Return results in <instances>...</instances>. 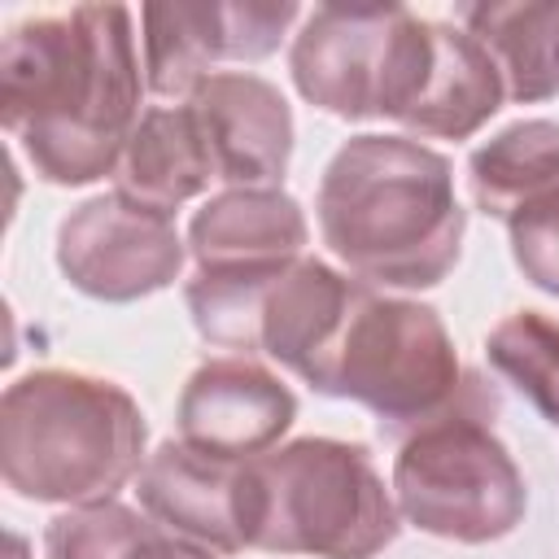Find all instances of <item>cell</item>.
I'll return each mask as SVG.
<instances>
[{"label":"cell","instance_id":"7a4b0ae2","mask_svg":"<svg viewBox=\"0 0 559 559\" xmlns=\"http://www.w3.org/2000/svg\"><path fill=\"white\" fill-rule=\"evenodd\" d=\"M463 205L450 162L402 135H358L319 183L323 245L362 280L432 288L459 262Z\"/></svg>","mask_w":559,"mask_h":559},{"label":"cell","instance_id":"ac0fdd59","mask_svg":"<svg viewBox=\"0 0 559 559\" xmlns=\"http://www.w3.org/2000/svg\"><path fill=\"white\" fill-rule=\"evenodd\" d=\"M559 192V122H515L472 153V197L493 218H515Z\"/></svg>","mask_w":559,"mask_h":559},{"label":"cell","instance_id":"277c9868","mask_svg":"<svg viewBox=\"0 0 559 559\" xmlns=\"http://www.w3.org/2000/svg\"><path fill=\"white\" fill-rule=\"evenodd\" d=\"M402 528L362 445L301 437L245 459V546L314 559H371Z\"/></svg>","mask_w":559,"mask_h":559},{"label":"cell","instance_id":"44dd1931","mask_svg":"<svg viewBox=\"0 0 559 559\" xmlns=\"http://www.w3.org/2000/svg\"><path fill=\"white\" fill-rule=\"evenodd\" d=\"M511 223V253L528 284L559 297V192L524 205Z\"/></svg>","mask_w":559,"mask_h":559},{"label":"cell","instance_id":"8fae6325","mask_svg":"<svg viewBox=\"0 0 559 559\" xmlns=\"http://www.w3.org/2000/svg\"><path fill=\"white\" fill-rule=\"evenodd\" d=\"M293 393L249 358H214L197 367L179 397V441L218 459H258L293 424Z\"/></svg>","mask_w":559,"mask_h":559},{"label":"cell","instance_id":"6da1fadb","mask_svg":"<svg viewBox=\"0 0 559 559\" xmlns=\"http://www.w3.org/2000/svg\"><path fill=\"white\" fill-rule=\"evenodd\" d=\"M140 61L122 4L17 22L0 48V118L48 183L118 170L135 131Z\"/></svg>","mask_w":559,"mask_h":559},{"label":"cell","instance_id":"7402d4cb","mask_svg":"<svg viewBox=\"0 0 559 559\" xmlns=\"http://www.w3.org/2000/svg\"><path fill=\"white\" fill-rule=\"evenodd\" d=\"M127 559H210V550H201V546L188 542V537H170L162 524H153V528L144 533V542H140Z\"/></svg>","mask_w":559,"mask_h":559},{"label":"cell","instance_id":"ffe728a7","mask_svg":"<svg viewBox=\"0 0 559 559\" xmlns=\"http://www.w3.org/2000/svg\"><path fill=\"white\" fill-rule=\"evenodd\" d=\"M148 528H153V520H144L131 507L92 502V507H74L66 515H57L48 524L44 550H48V559H127L144 542Z\"/></svg>","mask_w":559,"mask_h":559},{"label":"cell","instance_id":"5b68a950","mask_svg":"<svg viewBox=\"0 0 559 559\" xmlns=\"http://www.w3.org/2000/svg\"><path fill=\"white\" fill-rule=\"evenodd\" d=\"M498 411L480 376H463L459 397L415 428L393 463L397 515L445 542H498L524 520V476L489 432Z\"/></svg>","mask_w":559,"mask_h":559},{"label":"cell","instance_id":"d6986e66","mask_svg":"<svg viewBox=\"0 0 559 559\" xmlns=\"http://www.w3.org/2000/svg\"><path fill=\"white\" fill-rule=\"evenodd\" d=\"M493 371L528 397V406L559 428V323L537 310H515L489 332Z\"/></svg>","mask_w":559,"mask_h":559},{"label":"cell","instance_id":"52a82bcc","mask_svg":"<svg viewBox=\"0 0 559 559\" xmlns=\"http://www.w3.org/2000/svg\"><path fill=\"white\" fill-rule=\"evenodd\" d=\"M57 262L74 288L100 301H131L166 288L183 266L170 214L122 192L79 205L57 231Z\"/></svg>","mask_w":559,"mask_h":559},{"label":"cell","instance_id":"5bb4252c","mask_svg":"<svg viewBox=\"0 0 559 559\" xmlns=\"http://www.w3.org/2000/svg\"><path fill=\"white\" fill-rule=\"evenodd\" d=\"M507 96V83L493 66V57L459 26L432 22V48L424 79L415 87V100L402 114V127L419 135L441 140H467L489 114H498Z\"/></svg>","mask_w":559,"mask_h":559},{"label":"cell","instance_id":"9c48e42d","mask_svg":"<svg viewBox=\"0 0 559 559\" xmlns=\"http://www.w3.org/2000/svg\"><path fill=\"white\" fill-rule=\"evenodd\" d=\"M402 13H406L402 4L314 9L301 35L293 39L297 92L336 118H376Z\"/></svg>","mask_w":559,"mask_h":559},{"label":"cell","instance_id":"30bf717a","mask_svg":"<svg viewBox=\"0 0 559 559\" xmlns=\"http://www.w3.org/2000/svg\"><path fill=\"white\" fill-rule=\"evenodd\" d=\"M201 127L214 179L236 188H271L293 153V114L280 87L258 74H210L183 100Z\"/></svg>","mask_w":559,"mask_h":559},{"label":"cell","instance_id":"9a60e30c","mask_svg":"<svg viewBox=\"0 0 559 559\" xmlns=\"http://www.w3.org/2000/svg\"><path fill=\"white\" fill-rule=\"evenodd\" d=\"M214 183V162L201 140V127L188 105H157L148 109L118 162V192L175 214L188 197L205 192Z\"/></svg>","mask_w":559,"mask_h":559},{"label":"cell","instance_id":"4fadbf2b","mask_svg":"<svg viewBox=\"0 0 559 559\" xmlns=\"http://www.w3.org/2000/svg\"><path fill=\"white\" fill-rule=\"evenodd\" d=\"M188 245L197 271H266L297 262L306 245L301 205L275 188H231L197 210Z\"/></svg>","mask_w":559,"mask_h":559},{"label":"cell","instance_id":"8992f818","mask_svg":"<svg viewBox=\"0 0 559 559\" xmlns=\"http://www.w3.org/2000/svg\"><path fill=\"white\" fill-rule=\"evenodd\" d=\"M306 384L367 406L389 437H411L463 389L459 358L437 310L376 297L367 284L349 301L319 362L306 371Z\"/></svg>","mask_w":559,"mask_h":559},{"label":"cell","instance_id":"ba28073f","mask_svg":"<svg viewBox=\"0 0 559 559\" xmlns=\"http://www.w3.org/2000/svg\"><path fill=\"white\" fill-rule=\"evenodd\" d=\"M144 70L157 96H188L214 61H258L280 48L297 4H148Z\"/></svg>","mask_w":559,"mask_h":559},{"label":"cell","instance_id":"7c38bea8","mask_svg":"<svg viewBox=\"0 0 559 559\" xmlns=\"http://www.w3.org/2000/svg\"><path fill=\"white\" fill-rule=\"evenodd\" d=\"M135 493L162 528L223 555L245 550V463L166 441L140 467Z\"/></svg>","mask_w":559,"mask_h":559},{"label":"cell","instance_id":"2e32d148","mask_svg":"<svg viewBox=\"0 0 559 559\" xmlns=\"http://www.w3.org/2000/svg\"><path fill=\"white\" fill-rule=\"evenodd\" d=\"M358 288H362V280H345L328 262L297 258L284 271V280L271 288L266 306H262L258 349H266L293 376L306 380V371L328 349V341L341 328V319H345L349 301L358 297Z\"/></svg>","mask_w":559,"mask_h":559},{"label":"cell","instance_id":"e0dca14e","mask_svg":"<svg viewBox=\"0 0 559 559\" xmlns=\"http://www.w3.org/2000/svg\"><path fill=\"white\" fill-rule=\"evenodd\" d=\"M454 17L493 57L511 100L559 92V4H463Z\"/></svg>","mask_w":559,"mask_h":559},{"label":"cell","instance_id":"3957f363","mask_svg":"<svg viewBox=\"0 0 559 559\" xmlns=\"http://www.w3.org/2000/svg\"><path fill=\"white\" fill-rule=\"evenodd\" d=\"M144 459V415L127 389L87 371L44 367L0 402L4 485L35 502H109Z\"/></svg>","mask_w":559,"mask_h":559}]
</instances>
